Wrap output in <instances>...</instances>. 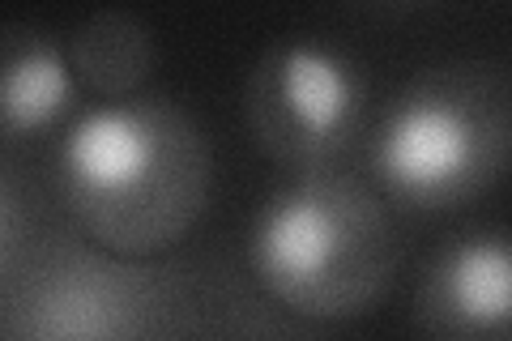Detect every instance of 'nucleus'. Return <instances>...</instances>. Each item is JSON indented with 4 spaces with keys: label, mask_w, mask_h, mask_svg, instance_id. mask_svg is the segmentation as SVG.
Segmentation results:
<instances>
[{
    "label": "nucleus",
    "mask_w": 512,
    "mask_h": 341,
    "mask_svg": "<svg viewBox=\"0 0 512 341\" xmlns=\"http://www.w3.org/2000/svg\"><path fill=\"white\" fill-rule=\"evenodd\" d=\"M13 239H18V205H13L9 188L0 184V265L9 261V252H13Z\"/></svg>",
    "instance_id": "nucleus-9"
},
{
    "label": "nucleus",
    "mask_w": 512,
    "mask_h": 341,
    "mask_svg": "<svg viewBox=\"0 0 512 341\" xmlns=\"http://www.w3.org/2000/svg\"><path fill=\"white\" fill-rule=\"evenodd\" d=\"M244 116L256 145L295 171L325 175L350 150L363 120V73L316 39L265 47L244 81Z\"/></svg>",
    "instance_id": "nucleus-4"
},
{
    "label": "nucleus",
    "mask_w": 512,
    "mask_h": 341,
    "mask_svg": "<svg viewBox=\"0 0 512 341\" xmlns=\"http://www.w3.org/2000/svg\"><path fill=\"white\" fill-rule=\"evenodd\" d=\"M73 107L69 56L30 22H0V137H30Z\"/></svg>",
    "instance_id": "nucleus-7"
},
{
    "label": "nucleus",
    "mask_w": 512,
    "mask_h": 341,
    "mask_svg": "<svg viewBox=\"0 0 512 341\" xmlns=\"http://www.w3.org/2000/svg\"><path fill=\"white\" fill-rule=\"evenodd\" d=\"M167 290L137 261L56 243L9 307V341H158Z\"/></svg>",
    "instance_id": "nucleus-5"
},
{
    "label": "nucleus",
    "mask_w": 512,
    "mask_h": 341,
    "mask_svg": "<svg viewBox=\"0 0 512 341\" xmlns=\"http://www.w3.org/2000/svg\"><path fill=\"white\" fill-rule=\"evenodd\" d=\"M252 269L282 307L312 320H355L389 295L397 239L384 205L342 175H303L261 209Z\"/></svg>",
    "instance_id": "nucleus-2"
},
{
    "label": "nucleus",
    "mask_w": 512,
    "mask_h": 341,
    "mask_svg": "<svg viewBox=\"0 0 512 341\" xmlns=\"http://www.w3.org/2000/svg\"><path fill=\"white\" fill-rule=\"evenodd\" d=\"M512 86L495 64L457 60L427 69L380 120L376 171L397 201L453 209L487 192L508 167Z\"/></svg>",
    "instance_id": "nucleus-3"
},
{
    "label": "nucleus",
    "mask_w": 512,
    "mask_h": 341,
    "mask_svg": "<svg viewBox=\"0 0 512 341\" xmlns=\"http://www.w3.org/2000/svg\"><path fill=\"white\" fill-rule=\"evenodd\" d=\"M210 141L167 99L103 103L60 145V192L103 252L141 261L180 243L210 201Z\"/></svg>",
    "instance_id": "nucleus-1"
},
{
    "label": "nucleus",
    "mask_w": 512,
    "mask_h": 341,
    "mask_svg": "<svg viewBox=\"0 0 512 341\" xmlns=\"http://www.w3.org/2000/svg\"><path fill=\"white\" fill-rule=\"evenodd\" d=\"M69 64L103 99H128L154 69V35L133 9H99L73 30Z\"/></svg>",
    "instance_id": "nucleus-8"
},
{
    "label": "nucleus",
    "mask_w": 512,
    "mask_h": 341,
    "mask_svg": "<svg viewBox=\"0 0 512 341\" xmlns=\"http://www.w3.org/2000/svg\"><path fill=\"white\" fill-rule=\"evenodd\" d=\"M419 341H512L508 239L466 235L427 265L414 299Z\"/></svg>",
    "instance_id": "nucleus-6"
}]
</instances>
